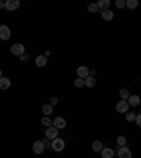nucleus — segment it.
Here are the masks:
<instances>
[{
  "label": "nucleus",
  "instance_id": "obj_6",
  "mask_svg": "<svg viewBox=\"0 0 141 158\" xmlns=\"http://www.w3.org/2000/svg\"><path fill=\"white\" fill-rule=\"evenodd\" d=\"M58 136H60V134H58V129H55L54 126L47 127V130H45V138H48L49 141H52V140L56 138Z\"/></svg>",
  "mask_w": 141,
  "mask_h": 158
},
{
  "label": "nucleus",
  "instance_id": "obj_29",
  "mask_svg": "<svg viewBox=\"0 0 141 158\" xmlns=\"http://www.w3.org/2000/svg\"><path fill=\"white\" fill-rule=\"evenodd\" d=\"M134 121H136V124L140 127V126H141V114H137V116H136V119H134Z\"/></svg>",
  "mask_w": 141,
  "mask_h": 158
},
{
  "label": "nucleus",
  "instance_id": "obj_18",
  "mask_svg": "<svg viewBox=\"0 0 141 158\" xmlns=\"http://www.w3.org/2000/svg\"><path fill=\"white\" fill-rule=\"evenodd\" d=\"M96 4H97V9L102 10V11L110 9V0H99Z\"/></svg>",
  "mask_w": 141,
  "mask_h": 158
},
{
  "label": "nucleus",
  "instance_id": "obj_25",
  "mask_svg": "<svg viewBox=\"0 0 141 158\" xmlns=\"http://www.w3.org/2000/svg\"><path fill=\"white\" fill-rule=\"evenodd\" d=\"M88 11H89V13H97V11H99L97 4L96 3H89L88 4Z\"/></svg>",
  "mask_w": 141,
  "mask_h": 158
},
{
  "label": "nucleus",
  "instance_id": "obj_21",
  "mask_svg": "<svg viewBox=\"0 0 141 158\" xmlns=\"http://www.w3.org/2000/svg\"><path fill=\"white\" fill-rule=\"evenodd\" d=\"M138 6V0H126V7L128 10H134Z\"/></svg>",
  "mask_w": 141,
  "mask_h": 158
},
{
  "label": "nucleus",
  "instance_id": "obj_5",
  "mask_svg": "<svg viewBox=\"0 0 141 158\" xmlns=\"http://www.w3.org/2000/svg\"><path fill=\"white\" fill-rule=\"evenodd\" d=\"M116 110H117V113H127V112L130 110V106H128L127 100L120 99L119 102H117V105H116Z\"/></svg>",
  "mask_w": 141,
  "mask_h": 158
},
{
  "label": "nucleus",
  "instance_id": "obj_22",
  "mask_svg": "<svg viewBox=\"0 0 141 158\" xmlns=\"http://www.w3.org/2000/svg\"><path fill=\"white\" fill-rule=\"evenodd\" d=\"M41 124L44 126V127H51L52 126L51 117H48V116H42V117H41Z\"/></svg>",
  "mask_w": 141,
  "mask_h": 158
},
{
  "label": "nucleus",
  "instance_id": "obj_11",
  "mask_svg": "<svg viewBox=\"0 0 141 158\" xmlns=\"http://www.w3.org/2000/svg\"><path fill=\"white\" fill-rule=\"evenodd\" d=\"M140 102H141V99H140V96H138V95H130V96H128V99H127L128 106H131V107L140 106Z\"/></svg>",
  "mask_w": 141,
  "mask_h": 158
},
{
  "label": "nucleus",
  "instance_id": "obj_7",
  "mask_svg": "<svg viewBox=\"0 0 141 158\" xmlns=\"http://www.w3.org/2000/svg\"><path fill=\"white\" fill-rule=\"evenodd\" d=\"M10 37H11V30L9 28V26H6V24L0 26V40L6 41Z\"/></svg>",
  "mask_w": 141,
  "mask_h": 158
},
{
  "label": "nucleus",
  "instance_id": "obj_26",
  "mask_svg": "<svg viewBox=\"0 0 141 158\" xmlns=\"http://www.w3.org/2000/svg\"><path fill=\"white\" fill-rule=\"evenodd\" d=\"M74 85H75V88H78V89H82L85 85H83V79H81V78H76L74 81Z\"/></svg>",
  "mask_w": 141,
  "mask_h": 158
},
{
  "label": "nucleus",
  "instance_id": "obj_19",
  "mask_svg": "<svg viewBox=\"0 0 141 158\" xmlns=\"http://www.w3.org/2000/svg\"><path fill=\"white\" fill-rule=\"evenodd\" d=\"M103 143H102L100 140H96V141H93L92 143V150L95 151V152H100L102 148H103Z\"/></svg>",
  "mask_w": 141,
  "mask_h": 158
},
{
  "label": "nucleus",
  "instance_id": "obj_10",
  "mask_svg": "<svg viewBox=\"0 0 141 158\" xmlns=\"http://www.w3.org/2000/svg\"><path fill=\"white\" fill-rule=\"evenodd\" d=\"M44 150H45V145H44V143H42L41 140H37V141H35V143L33 144V151H34V154L40 155V154H42V152H44Z\"/></svg>",
  "mask_w": 141,
  "mask_h": 158
},
{
  "label": "nucleus",
  "instance_id": "obj_14",
  "mask_svg": "<svg viewBox=\"0 0 141 158\" xmlns=\"http://www.w3.org/2000/svg\"><path fill=\"white\" fill-rule=\"evenodd\" d=\"M47 62H48V58H47L45 55L35 57V65H37L38 68H44V66L47 65Z\"/></svg>",
  "mask_w": 141,
  "mask_h": 158
},
{
  "label": "nucleus",
  "instance_id": "obj_12",
  "mask_svg": "<svg viewBox=\"0 0 141 158\" xmlns=\"http://www.w3.org/2000/svg\"><path fill=\"white\" fill-rule=\"evenodd\" d=\"M114 154H116L114 150L110 148V147H103L102 151H100L102 158H114Z\"/></svg>",
  "mask_w": 141,
  "mask_h": 158
},
{
  "label": "nucleus",
  "instance_id": "obj_1",
  "mask_svg": "<svg viewBox=\"0 0 141 158\" xmlns=\"http://www.w3.org/2000/svg\"><path fill=\"white\" fill-rule=\"evenodd\" d=\"M51 148L55 152H61V151L65 150V140L61 138V137H56L51 141Z\"/></svg>",
  "mask_w": 141,
  "mask_h": 158
},
{
  "label": "nucleus",
  "instance_id": "obj_2",
  "mask_svg": "<svg viewBox=\"0 0 141 158\" xmlns=\"http://www.w3.org/2000/svg\"><path fill=\"white\" fill-rule=\"evenodd\" d=\"M10 51H11V54L13 55H16V57H21L23 54H26V47L23 44H13L11 45V48H10Z\"/></svg>",
  "mask_w": 141,
  "mask_h": 158
},
{
  "label": "nucleus",
  "instance_id": "obj_23",
  "mask_svg": "<svg viewBox=\"0 0 141 158\" xmlns=\"http://www.w3.org/2000/svg\"><path fill=\"white\" fill-rule=\"evenodd\" d=\"M136 116H137V113H134V112H127V113H124V117H126V121H128V123H133L134 119H136Z\"/></svg>",
  "mask_w": 141,
  "mask_h": 158
},
{
  "label": "nucleus",
  "instance_id": "obj_4",
  "mask_svg": "<svg viewBox=\"0 0 141 158\" xmlns=\"http://www.w3.org/2000/svg\"><path fill=\"white\" fill-rule=\"evenodd\" d=\"M20 7V0H6L4 2V9L7 11H14Z\"/></svg>",
  "mask_w": 141,
  "mask_h": 158
},
{
  "label": "nucleus",
  "instance_id": "obj_31",
  "mask_svg": "<svg viewBox=\"0 0 141 158\" xmlns=\"http://www.w3.org/2000/svg\"><path fill=\"white\" fill-rule=\"evenodd\" d=\"M0 9H4V2L3 0H0Z\"/></svg>",
  "mask_w": 141,
  "mask_h": 158
},
{
  "label": "nucleus",
  "instance_id": "obj_15",
  "mask_svg": "<svg viewBox=\"0 0 141 158\" xmlns=\"http://www.w3.org/2000/svg\"><path fill=\"white\" fill-rule=\"evenodd\" d=\"M10 86H11V81L9 78H6V76L0 78V89H2V90H6V89H9Z\"/></svg>",
  "mask_w": 141,
  "mask_h": 158
},
{
  "label": "nucleus",
  "instance_id": "obj_13",
  "mask_svg": "<svg viewBox=\"0 0 141 158\" xmlns=\"http://www.w3.org/2000/svg\"><path fill=\"white\" fill-rule=\"evenodd\" d=\"M100 13H102V19H103L104 21H111V20L114 19V13L111 11V9L103 10V11H100Z\"/></svg>",
  "mask_w": 141,
  "mask_h": 158
},
{
  "label": "nucleus",
  "instance_id": "obj_28",
  "mask_svg": "<svg viewBox=\"0 0 141 158\" xmlns=\"http://www.w3.org/2000/svg\"><path fill=\"white\" fill-rule=\"evenodd\" d=\"M20 61H21V62H28V61H30V57L27 55V54H23V55L20 57Z\"/></svg>",
  "mask_w": 141,
  "mask_h": 158
},
{
  "label": "nucleus",
  "instance_id": "obj_20",
  "mask_svg": "<svg viewBox=\"0 0 141 158\" xmlns=\"http://www.w3.org/2000/svg\"><path fill=\"white\" fill-rule=\"evenodd\" d=\"M130 95H131L130 90H128V89H126V88H121L119 90V96H120V99H121V100H127Z\"/></svg>",
  "mask_w": 141,
  "mask_h": 158
},
{
  "label": "nucleus",
  "instance_id": "obj_3",
  "mask_svg": "<svg viewBox=\"0 0 141 158\" xmlns=\"http://www.w3.org/2000/svg\"><path fill=\"white\" fill-rule=\"evenodd\" d=\"M117 158H133V152L128 147H117Z\"/></svg>",
  "mask_w": 141,
  "mask_h": 158
},
{
  "label": "nucleus",
  "instance_id": "obj_9",
  "mask_svg": "<svg viewBox=\"0 0 141 158\" xmlns=\"http://www.w3.org/2000/svg\"><path fill=\"white\" fill-rule=\"evenodd\" d=\"M89 72H90V69L85 65H81L79 68H76V76L81 78V79H85V78L89 76Z\"/></svg>",
  "mask_w": 141,
  "mask_h": 158
},
{
  "label": "nucleus",
  "instance_id": "obj_8",
  "mask_svg": "<svg viewBox=\"0 0 141 158\" xmlns=\"http://www.w3.org/2000/svg\"><path fill=\"white\" fill-rule=\"evenodd\" d=\"M52 126L58 130H62V129L67 127V120H65L63 117H61V116H58V117H55L54 120H52Z\"/></svg>",
  "mask_w": 141,
  "mask_h": 158
},
{
  "label": "nucleus",
  "instance_id": "obj_24",
  "mask_svg": "<svg viewBox=\"0 0 141 158\" xmlns=\"http://www.w3.org/2000/svg\"><path fill=\"white\" fill-rule=\"evenodd\" d=\"M116 143H117V147H124L127 144V138L124 136H119L116 138Z\"/></svg>",
  "mask_w": 141,
  "mask_h": 158
},
{
  "label": "nucleus",
  "instance_id": "obj_32",
  "mask_svg": "<svg viewBox=\"0 0 141 158\" xmlns=\"http://www.w3.org/2000/svg\"><path fill=\"white\" fill-rule=\"evenodd\" d=\"M3 76V72H2V69H0V78Z\"/></svg>",
  "mask_w": 141,
  "mask_h": 158
},
{
  "label": "nucleus",
  "instance_id": "obj_30",
  "mask_svg": "<svg viewBox=\"0 0 141 158\" xmlns=\"http://www.w3.org/2000/svg\"><path fill=\"white\" fill-rule=\"evenodd\" d=\"M49 105H51V106H55V105H58V97H51V100H49Z\"/></svg>",
  "mask_w": 141,
  "mask_h": 158
},
{
  "label": "nucleus",
  "instance_id": "obj_16",
  "mask_svg": "<svg viewBox=\"0 0 141 158\" xmlns=\"http://www.w3.org/2000/svg\"><path fill=\"white\" fill-rule=\"evenodd\" d=\"M83 85H85L86 88H95L96 86V78H93V76H88L83 79Z\"/></svg>",
  "mask_w": 141,
  "mask_h": 158
},
{
  "label": "nucleus",
  "instance_id": "obj_27",
  "mask_svg": "<svg viewBox=\"0 0 141 158\" xmlns=\"http://www.w3.org/2000/svg\"><path fill=\"white\" fill-rule=\"evenodd\" d=\"M116 7L123 10V9L126 7V0H117V2H116Z\"/></svg>",
  "mask_w": 141,
  "mask_h": 158
},
{
  "label": "nucleus",
  "instance_id": "obj_17",
  "mask_svg": "<svg viewBox=\"0 0 141 158\" xmlns=\"http://www.w3.org/2000/svg\"><path fill=\"white\" fill-rule=\"evenodd\" d=\"M42 113H44V116H51L52 113H54V106H51L49 103H45V105H42Z\"/></svg>",
  "mask_w": 141,
  "mask_h": 158
}]
</instances>
